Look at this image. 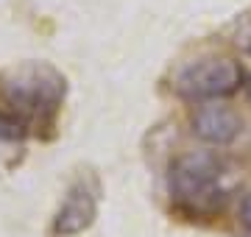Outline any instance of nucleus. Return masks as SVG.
<instances>
[{
	"label": "nucleus",
	"instance_id": "nucleus-1",
	"mask_svg": "<svg viewBox=\"0 0 251 237\" xmlns=\"http://www.w3.org/2000/svg\"><path fill=\"white\" fill-rule=\"evenodd\" d=\"M0 95L23 123H45L64 100V75L42 62L20 64L0 75Z\"/></svg>",
	"mask_w": 251,
	"mask_h": 237
},
{
	"label": "nucleus",
	"instance_id": "nucleus-2",
	"mask_svg": "<svg viewBox=\"0 0 251 237\" xmlns=\"http://www.w3.org/2000/svg\"><path fill=\"white\" fill-rule=\"evenodd\" d=\"M224 159L212 151H190L171 165V195L187 212H209L226 198Z\"/></svg>",
	"mask_w": 251,
	"mask_h": 237
},
{
	"label": "nucleus",
	"instance_id": "nucleus-3",
	"mask_svg": "<svg viewBox=\"0 0 251 237\" xmlns=\"http://www.w3.org/2000/svg\"><path fill=\"white\" fill-rule=\"evenodd\" d=\"M243 67L232 56H206L187 64L176 78V92L184 100L204 103V100H224L240 90Z\"/></svg>",
	"mask_w": 251,
	"mask_h": 237
},
{
	"label": "nucleus",
	"instance_id": "nucleus-4",
	"mask_svg": "<svg viewBox=\"0 0 251 237\" xmlns=\"http://www.w3.org/2000/svg\"><path fill=\"white\" fill-rule=\"evenodd\" d=\"M95 215H98V192L90 182H78L73 184L67 195H64L62 207L53 218V235L56 237H75L81 232L95 223Z\"/></svg>",
	"mask_w": 251,
	"mask_h": 237
},
{
	"label": "nucleus",
	"instance_id": "nucleus-5",
	"mask_svg": "<svg viewBox=\"0 0 251 237\" xmlns=\"http://www.w3.org/2000/svg\"><path fill=\"white\" fill-rule=\"evenodd\" d=\"M190 128H193V134L201 142L224 148L237 140V134H240V128H243V120L232 106H226L221 100H204L193 112Z\"/></svg>",
	"mask_w": 251,
	"mask_h": 237
},
{
	"label": "nucleus",
	"instance_id": "nucleus-6",
	"mask_svg": "<svg viewBox=\"0 0 251 237\" xmlns=\"http://www.w3.org/2000/svg\"><path fill=\"white\" fill-rule=\"evenodd\" d=\"M23 128H25V123H23L14 112L0 109V142H6V140H17L20 134H23Z\"/></svg>",
	"mask_w": 251,
	"mask_h": 237
},
{
	"label": "nucleus",
	"instance_id": "nucleus-7",
	"mask_svg": "<svg viewBox=\"0 0 251 237\" xmlns=\"http://www.w3.org/2000/svg\"><path fill=\"white\" fill-rule=\"evenodd\" d=\"M240 223L251 232V192L243 198V204H240Z\"/></svg>",
	"mask_w": 251,
	"mask_h": 237
},
{
	"label": "nucleus",
	"instance_id": "nucleus-8",
	"mask_svg": "<svg viewBox=\"0 0 251 237\" xmlns=\"http://www.w3.org/2000/svg\"><path fill=\"white\" fill-rule=\"evenodd\" d=\"M249 98H251V84H249Z\"/></svg>",
	"mask_w": 251,
	"mask_h": 237
}]
</instances>
